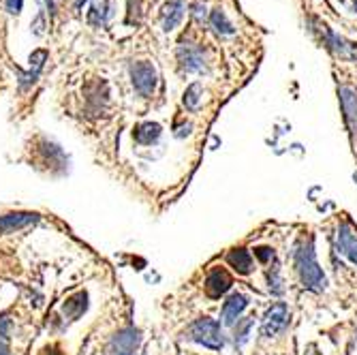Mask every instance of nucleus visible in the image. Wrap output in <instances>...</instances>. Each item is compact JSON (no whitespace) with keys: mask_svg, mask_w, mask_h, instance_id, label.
Returning a JSON list of instances; mask_svg holds the SVG:
<instances>
[{"mask_svg":"<svg viewBox=\"0 0 357 355\" xmlns=\"http://www.w3.org/2000/svg\"><path fill=\"white\" fill-rule=\"evenodd\" d=\"M338 96H340V105H342V114H344V122L349 126V131L357 135V90L351 86H340Z\"/></svg>","mask_w":357,"mask_h":355,"instance_id":"0eeeda50","label":"nucleus"},{"mask_svg":"<svg viewBox=\"0 0 357 355\" xmlns=\"http://www.w3.org/2000/svg\"><path fill=\"white\" fill-rule=\"evenodd\" d=\"M0 355H11L9 345H7V336H3V334H0Z\"/></svg>","mask_w":357,"mask_h":355,"instance_id":"393cba45","label":"nucleus"},{"mask_svg":"<svg viewBox=\"0 0 357 355\" xmlns=\"http://www.w3.org/2000/svg\"><path fill=\"white\" fill-rule=\"evenodd\" d=\"M84 3H88V0H75V9H82Z\"/></svg>","mask_w":357,"mask_h":355,"instance_id":"bb28decb","label":"nucleus"},{"mask_svg":"<svg viewBox=\"0 0 357 355\" xmlns=\"http://www.w3.org/2000/svg\"><path fill=\"white\" fill-rule=\"evenodd\" d=\"M137 345H139V332L135 328H124L118 334H114L105 355H133Z\"/></svg>","mask_w":357,"mask_h":355,"instance_id":"423d86ee","label":"nucleus"},{"mask_svg":"<svg viewBox=\"0 0 357 355\" xmlns=\"http://www.w3.org/2000/svg\"><path fill=\"white\" fill-rule=\"evenodd\" d=\"M45 3H47V7H50V9H54V0H45Z\"/></svg>","mask_w":357,"mask_h":355,"instance_id":"cd10ccee","label":"nucleus"},{"mask_svg":"<svg viewBox=\"0 0 357 355\" xmlns=\"http://www.w3.org/2000/svg\"><path fill=\"white\" fill-rule=\"evenodd\" d=\"M210 24H212V28L218 32V35H234L236 32V28H234V24L227 20V13L220 9V7H216L212 13H210Z\"/></svg>","mask_w":357,"mask_h":355,"instance_id":"f3484780","label":"nucleus"},{"mask_svg":"<svg viewBox=\"0 0 357 355\" xmlns=\"http://www.w3.org/2000/svg\"><path fill=\"white\" fill-rule=\"evenodd\" d=\"M39 220L37 214H30V212H11V214H5L0 216V234H13V232H20L28 225H35Z\"/></svg>","mask_w":357,"mask_h":355,"instance_id":"9d476101","label":"nucleus"},{"mask_svg":"<svg viewBox=\"0 0 357 355\" xmlns=\"http://www.w3.org/2000/svg\"><path fill=\"white\" fill-rule=\"evenodd\" d=\"M202 94H204V88L199 82H195L186 88L184 92V107L195 112V109H199V103H202Z\"/></svg>","mask_w":357,"mask_h":355,"instance_id":"6ab92c4d","label":"nucleus"},{"mask_svg":"<svg viewBox=\"0 0 357 355\" xmlns=\"http://www.w3.org/2000/svg\"><path fill=\"white\" fill-rule=\"evenodd\" d=\"M109 0H94L90 11H88V24L94 26V28H105L112 11H109Z\"/></svg>","mask_w":357,"mask_h":355,"instance_id":"2eb2a0df","label":"nucleus"},{"mask_svg":"<svg viewBox=\"0 0 357 355\" xmlns=\"http://www.w3.org/2000/svg\"><path fill=\"white\" fill-rule=\"evenodd\" d=\"M227 264H229L238 274H250L252 272V255L246 248H234L227 255Z\"/></svg>","mask_w":357,"mask_h":355,"instance_id":"4468645a","label":"nucleus"},{"mask_svg":"<svg viewBox=\"0 0 357 355\" xmlns=\"http://www.w3.org/2000/svg\"><path fill=\"white\" fill-rule=\"evenodd\" d=\"M250 328H252V321L250 319L242 321V326H238V330H236V345H244V340L248 338Z\"/></svg>","mask_w":357,"mask_h":355,"instance_id":"aec40b11","label":"nucleus"},{"mask_svg":"<svg viewBox=\"0 0 357 355\" xmlns=\"http://www.w3.org/2000/svg\"><path fill=\"white\" fill-rule=\"evenodd\" d=\"M88 296L86 294H77V296H73V298H69L67 300V304H64V315H67V319H77L84 310H86V306H88Z\"/></svg>","mask_w":357,"mask_h":355,"instance_id":"a211bd4d","label":"nucleus"},{"mask_svg":"<svg viewBox=\"0 0 357 355\" xmlns=\"http://www.w3.org/2000/svg\"><path fill=\"white\" fill-rule=\"evenodd\" d=\"M310 26L314 32H319V37L323 41V45H326L332 54H336L338 58L342 60H357V43L340 37L338 32H334L326 22H321L317 17L310 20Z\"/></svg>","mask_w":357,"mask_h":355,"instance_id":"f03ea898","label":"nucleus"},{"mask_svg":"<svg viewBox=\"0 0 357 355\" xmlns=\"http://www.w3.org/2000/svg\"><path fill=\"white\" fill-rule=\"evenodd\" d=\"M338 250L357 266V234L351 229V225L338 227Z\"/></svg>","mask_w":357,"mask_h":355,"instance_id":"9b49d317","label":"nucleus"},{"mask_svg":"<svg viewBox=\"0 0 357 355\" xmlns=\"http://www.w3.org/2000/svg\"><path fill=\"white\" fill-rule=\"evenodd\" d=\"M231 282L234 280H231L229 272L222 270V268H214L206 278V294L210 298H220V296H225L227 292H229Z\"/></svg>","mask_w":357,"mask_h":355,"instance_id":"1a4fd4ad","label":"nucleus"},{"mask_svg":"<svg viewBox=\"0 0 357 355\" xmlns=\"http://www.w3.org/2000/svg\"><path fill=\"white\" fill-rule=\"evenodd\" d=\"M178 60H180V67L186 71V73H202L206 71V52L204 47H197V45H180L178 47Z\"/></svg>","mask_w":357,"mask_h":355,"instance_id":"39448f33","label":"nucleus"},{"mask_svg":"<svg viewBox=\"0 0 357 355\" xmlns=\"http://www.w3.org/2000/svg\"><path fill=\"white\" fill-rule=\"evenodd\" d=\"M128 13H131L128 22H133V13H139V0H128Z\"/></svg>","mask_w":357,"mask_h":355,"instance_id":"b1692460","label":"nucleus"},{"mask_svg":"<svg viewBox=\"0 0 357 355\" xmlns=\"http://www.w3.org/2000/svg\"><path fill=\"white\" fill-rule=\"evenodd\" d=\"M192 15L197 17L199 22L206 20V5L202 3V0H197V3H192Z\"/></svg>","mask_w":357,"mask_h":355,"instance_id":"4be33fe9","label":"nucleus"},{"mask_svg":"<svg viewBox=\"0 0 357 355\" xmlns=\"http://www.w3.org/2000/svg\"><path fill=\"white\" fill-rule=\"evenodd\" d=\"M248 306V300H246V296H242V294H234V296H229V300L225 302V306H222V324H227V326H234L236 324V319L244 312V308Z\"/></svg>","mask_w":357,"mask_h":355,"instance_id":"ddd939ff","label":"nucleus"},{"mask_svg":"<svg viewBox=\"0 0 357 355\" xmlns=\"http://www.w3.org/2000/svg\"><path fill=\"white\" fill-rule=\"evenodd\" d=\"M22 5H24V0H7V3H5V7H7V11H9L11 15L22 13Z\"/></svg>","mask_w":357,"mask_h":355,"instance_id":"5701e85b","label":"nucleus"},{"mask_svg":"<svg viewBox=\"0 0 357 355\" xmlns=\"http://www.w3.org/2000/svg\"><path fill=\"white\" fill-rule=\"evenodd\" d=\"M287 319H289V308H287V304H282V302H278V304H274L268 312H266V317H264V326H261V332H264V336H276L284 326H287Z\"/></svg>","mask_w":357,"mask_h":355,"instance_id":"6e6552de","label":"nucleus"},{"mask_svg":"<svg viewBox=\"0 0 357 355\" xmlns=\"http://www.w3.org/2000/svg\"><path fill=\"white\" fill-rule=\"evenodd\" d=\"M184 11H186V3H184V0H169V3L163 7V11H160V20H163V30L165 32H172L182 22Z\"/></svg>","mask_w":357,"mask_h":355,"instance_id":"f8f14e48","label":"nucleus"},{"mask_svg":"<svg viewBox=\"0 0 357 355\" xmlns=\"http://www.w3.org/2000/svg\"><path fill=\"white\" fill-rule=\"evenodd\" d=\"M353 11L357 13V0H353Z\"/></svg>","mask_w":357,"mask_h":355,"instance_id":"c85d7f7f","label":"nucleus"},{"mask_svg":"<svg viewBox=\"0 0 357 355\" xmlns=\"http://www.w3.org/2000/svg\"><path fill=\"white\" fill-rule=\"evenodd\" d=\"M186 340H192L197 345H204L208 349H222V334H220V324L210 317H202L195 324H190L184 332Z\"/></svg>","mask_w":357,"mask_h":355,"instance_id":"7ed1b4c3","label":"nucleus"},{"mask_svg":"<svg viewBox=\"0 0 357 355\" xmlns=\"http://www.w3.org/2000/svg\"><path fill=\"white\" fill-rule=\"evenodd\" d=\"M156 69L154 64L148 62V60H142V62H135L131 67V82H133V88L142 94V96H150L156 88Z\"/></svg>","mask_w":357,"mask_h":355,"instance_id":"20e7f679","label":"nucleus"},{"mask_svg":"<svg viewBox=\"0 0 357 355\" xmlns=\"http://www.w3.org/2000/svg\"><path fill=\"white\" fill-rule=\"evenodd\" d=\"M310 355H321V353H317V351H314V353H310Z\"/></svg>","mask_w":357,"mask_h":355,"instance_id":"c756f323","label":"nucleus"},{"mask_svg":"<svg viewBox=\"0 0 357 355\" xmlns=\"http://www.w3.org/2000/svg\"><path fill=\"white\" fill-rule=\"evenodd\" d=\"M158 137H160V124H156V122H142L133 131V139L142 146H150Z\"/></svg>","mask_w":357,"mask_h":355,"instance_id":"dca6fc26","label":"nucleus"},{"mask_svg":"<svg viewBox=\"0 0 357 355\" xmlns=\"http://www.w3.org/2000/svg\"><path fill=\"white\" fill-rule=\"evenodd\" d=\"M294 262H296V270L300 274V280L306 289L317 292V294L326 289V274H323V270L317 264V252H314L312 238H302L296 244Z\"/></svg>","mask_w":357,"mask_h":355,"instance_id":"f257e3e1","label":"nucleus"},{"mask_svg":"<svg viewBox=\"0 0 357 355\" xmlns=\"http://www.w3.org/2000/svg\"><path fill=\"white\" fill-rule=\"evenodd\" d=\"M43 355H62V353H60L58 349H52V351H45Z\"/></svg>","mask_w":357,"mask_h":355,"instance_id":"a878e982","label":"nucleus"},{"mask_svg":"<svg viewBox=\"0 0 357 355\" xmlns=\"http://www.w3.org/2000/svg\"><path fill=\"white\" fill-rule=\"evenodd\" d=\"M255 257L261 264H268V262H272L274 259V250L272 248H268V246H259V248H255Z\"/></svg>","mask_w":357,"mask_h":355,"instance_id":"412c9836","label":"nucleus"}]
</instances>
